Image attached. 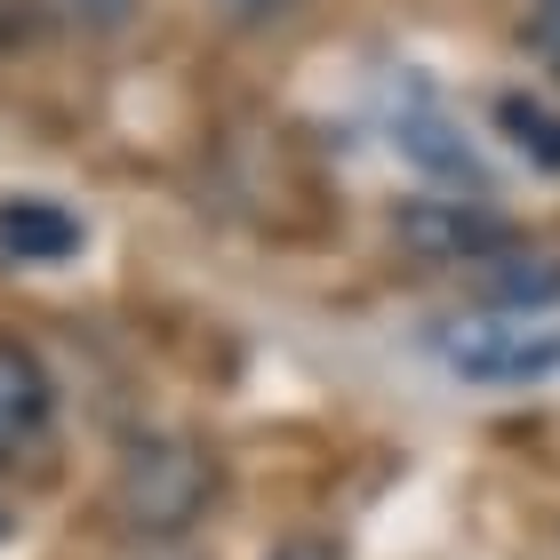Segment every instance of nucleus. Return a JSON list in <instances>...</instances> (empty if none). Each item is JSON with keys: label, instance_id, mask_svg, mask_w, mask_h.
Listing matches in <instances>:
<instances>
[{"label": "nucleus", "instance_id": "12", "mask_svg": "<svg viewBox=\"0 0 560 560\" xmlns=\"http://www.w3.org/2000/svg\"><path fill=\"white\" fill-rule=\"evenodd\" d=\"M265 560H345V552L328 545V537H289V545H272Z\"/></svg>", "mask_w": 560, "mask_h": 560}, {"label": "nucleus", "instance_id": "11", "mask_svg": "<svg viewBox=\"0 0 560 560\" xmlns=\"http://www.w3.org/2000/svg\"><path fill=\"white\" fill-rule=\"evenodd\" d=\"M224 16H241V24H272V16H289V9H304V0H217Z\"/></svg>", "mask_w": 560, "mask_h": 560}, {"label": "nucleus", "instance_id": "7", "mask_svg": "<svg viewBox=\"0 0 560 560\" xmlns=\"http://www.w3.org/2000/svg\"><path fill=\"white\" fill-rule=\"evenodd\" d=\"M480 280H489L497 313H552L560 304V257L537 248V241H513L497 265H480Z\"/></svg>", "mask_w": 560, "mask_h": 560}, {"label": "nucleus", "instance_id": "10", "mask_svg": "<svg viewBox=\"0 0 560 560\" xmlns=\"http://www.w3.org/2000/svg\"><path fill=\"white\" fill-rule=\"evenodd\" d=\"M528 48H537V65L560 81V0H537V9H528Z\"/></svg>", "mask_w": 560, "mask_h": 560}, {"label": "nucleus", "instance_id": "3", "mask_svg": "<svg viewBox=\"0 0 560 560\" xmlns=\"http://www.w3.org/2000/svg\"><path fill=\"white\" fill-rule=\"evenodd\" d=\"M393 241L424 265H497L521 233L497 217V200H448V192H424V200H400L393 209Z\"/></svg>", "mask_w": 560, "mask_h": 560}, {"label": "nucleus", "instance_id": "8", "mask_svg": "<svg viewBox=\"0 0 560 560\" xmlns=\"http://www.w3.org/2000/svg\"><path fill=\"white\" fill-rule=\"evenodd\" d=\"M489 120H497V137L513 144L537 176H560V105H552V96H537V89H497Z\"/></svg>", "mask_w": 560, "mask_h": 560}, {"label": "nucleus", "instance_id": "9", "mask_svg": "<svg viewBox=\"0 0 560 560\" xmlns=\"http://www.w3.org/2000/svg\"><path fill=\"white\" fill-rule=\"evenodd\" d=\"M57 9L81 24V33H120V24L137 16V0H57Z\"/></svg>", "mask_w": 560, "mask_h": 560}, {"label": "nucleus", "instance_id": "4", "mask_svg": "<svg viewBox=\"0 0 560 560\" xmlns=\"http://www.w3.org/2000/svg\"><path fill=\"white\" fill-rule=\"evenodd\" d=\"M393 144H400V161H409L432 192H448V200H489V161H480L472 137L441 113V96H424V89L400 96Z\"/></svg>", "mask_w": 560, "mask_h": 560}, {"label": "nucleus", "instance_id": "6", "mask_svg": "<svg viewBox=\"0 0 560 560\" xmlns=\"http://www.w3.org/2000/svg\"><path fill=\"white\" fill-rule=\"evenodd\" d=\"M0 257H16V265H65V257H81V217L57 209V200H33V192L0 200Z\"/></svg>", "mask_w": 560, "mask_h": 560}, {"label": "nucleus", "instance_id": "1", "mask_svg": "<svg viewBox=\"0 0 560 560\" xmlns=\"http://www.w3.org/2000/svg\"><path fill=\"white\" fill-rule=\"evenodd\" d=\"M224 504V456L200 432H137L113 465V521L144 545L192 537Z\"/></svg>", "mask_w": 560, "mask_h": 560}, {"label": "nucleus", "instance_id": "2", "mask_svg": "<svg viewBox=\"0 0 560 560\" xmlns=\"http://www.w3.org/2000/svg\"><path fill=\"white\" fill-rule=\"evenodd\" d=\"M424 352L456 376V385H480V393L552 385L560 376V320L552 313H497V304H472V313L432 320Z\"/></svg>", "mask_w": 560, "mask_h": 560}, {"label": "nucleus", "instance_id": "13", "mask_svg": "<svg viewBox=\"0 0 560 560\" xmlns=\"http://www.w3.org/2000/svg\"><path fill=\"white\" fill-rule=\"evenodd\" d=\"M0 537H9V513H0Z\"/></svg>", "mask_w": 560, "mask_h": 560}, {"label": "nucleus", "instance_id": "5", "mask_svg": "<svg viewBox=\"0 0 560 560\" xmlns=\"http://www.w3.org/2000/svg\"><path fill=\"white\" fill-rule=\"evenodd\" d=\"M48 417H57V393H48V369L33 361V352L0 345V465H16L24 448L48 432Z\"/></svg>", "mask_w": 560, "mask_h": 560}]
</instances>
